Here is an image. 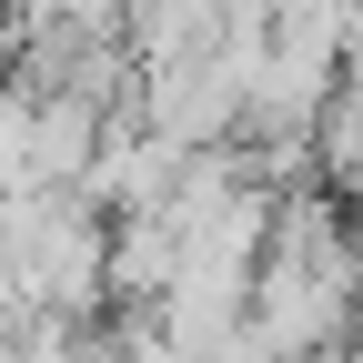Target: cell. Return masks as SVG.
<instances>
[{"label": "cell", "instance_id": "1", "mask_svg": "<svg viewBox=\"0 0 363 363\" xmlns=\"http://www.w3.org/2000/svg\"><path fill=\"white\" fill-rule=\"evenodd\" d=\"M121 30H131V61H192L222 40V0H121Z\"/></svg>", "mask_w": 363, "mask_h": 363}, {"label": "cell", "instance_id": "2", "mask_svg": "<svg viewBox=\"0 0 363 363\" xmlns=\"http://www.w3.org/2000/svg\"><path fill=\"white\" fill-rule=\"evenodd\" d=\"M21 21L61 30V40H101V30H121V0H21Z\"/></svg>", "mask_w": 363, "mask_h": 363}]
</instances>
